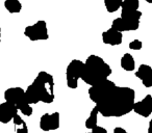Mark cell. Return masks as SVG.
<instances>
[{
  "label": "cell",
  "instance_id": "24",
  "mask_svg": "<svg viewBox=\"0 0 152 133\" xmlns=\"http://www.w3.org/2000/svg\"><path fill=\"white\" fill-rule=\"evenodd\" d=\"M114 133H128V132L124 128H122V127H116L114 129Z\"/></svg>",
  "mask_w": 152,
  "mask_h": 133
},
{
  "label": "cell",
  "instance_id": "12",
  "mask_svg": "<svg viewBox=\"0 0 152 133\" xmlns=\"http://www.w3.org/2000/svg\"><path fill=\"white\" fill-rule=\"evenodd\" d=\"M123 34L121 31L110 27V29L102 32V42L110 46H118L122 44Z\"/></svg>",
  "mask_w": 152,
  "mask_h": 133
},
{
  "label": "cell",
  "instance_id": "8",
  "mask_svg": "<svg viewBox=\"0 0 152 133\" xmlns=\"http://www.w3.org/2000/svg\"><path fill=\"white\" fill-rule=\"evenodd\" d=\"M59 112H53V113H44L41 116L40 120V128L43 131H53L59 128Z\"/></svg>",
  "mask_w": 152,
  "mask_h": 133
},
{
  "label": "cell",
  "instance_id": "19",
  "mask_svg": "<svg viewBox=\"0 0 152 133\" xmlns=\"http://www.w3.org/2000/svg\"><path fill=\"white\" fill-rule=\"evenodd\" d=\"M151 70H152V68L150 67V65L143 63V65H141L139 67V69H137V71L135 72L134 75H135V77H137V78L140 79V80H143V79L145 78L148 74H149V72Z\"/></svg>",
  "mask_w": 152,
  "mask_h": 133
},
{
  "label": "cell",
  "instance_id": "7",
  "mask_svg": "<svg viewBox=\"0 0 152 133\" xmlns=\"http://www.w3.org/2000/svg\"><path fill=\"white\" fill-rule=\"evenodd\" d=\"M116 86V83L114 81L110 80V79H105V80L101 81V82L94 84L90 86L89 89V97L92 101L95 104L100 102L114 87Z\"/></svg>",
  "mask_w": 152,
  "mask_h": 133
},
{
  "label": "cell",
  "instance_id": "13",
  "mask_svg": "<svg viewBox=\"0 0 152 133\" xmlns=\"http://www.w3.org/2000/svg\"><path fill=\"white\" fill-rule=\"evenodd\" d=\"M120 65H121V68H122L123 70L127 71V72H132L135 69L134 58H133V56L130 53H125V54L121 57Z\"/></svg>",
  "mask_w": 152,
  "mask_h": 133
},
{
  "label": "cell",
  "instance_id": "26",
  "mask_svg": "<svg viewBox=\"0 0 152 133\" xmlns=\"http://www.w3.org/2000/svg\"><path fill=\"white\" fill-rule=\"evenodd\" d=\"M145 1H146L147 3H150V4L152 3V0H145Z\"/></svg>",
  "mask_w": 152,
  "mask_h": 133
},
{
  "label": "cell",
  "instance_id": "6",
  "mask_svg": "<svg viewBox=\"0 0 152 133\" xmlns=\"http://www.w3.org/2000/svg\"><path fill=\"white\" fill-rule=\"evenodd\" d=\"M24 36L29 39L30 41H32V42L48 40L49 34L46 21L40 20V21L36 22L32 25L26 26L25 29H24Z\"/></svg>",
  "mask_w": 152,
  "mask_h": 133
},
{
  "label": "cell",
  "instance_id": "28",
  "mask_svg": "<svg viewBox=\"0 0 152 133\" xmlns=\"http://www.w3.org/2000/svg\"><path fill=\"white\" fill-rule=\"evenodd\" d=\"M86 133H92V132H86Z\"/></svg>",
  "mask_w": 152,
  "mask_h": 133
},
{
  "label": "cell",
  "instance_id": "23",
  "mask_svg": "<svg viewBox=\"0 0 152 133\" xmlns=\"http://www.w3.org/2000/svg\"><path fill=\"white\" fill-rule=\"evenodd\" d=\"M91 132L92 133H107V131H106L105 128H103V127H101V126H98L97 125L95 128L92 129Z\"/></svg>",
  "mask_w": 152,
  "mask_h": 133
},
{
  "label": "cell",
  "instance_id": "20",
  "mask_svg": "<svg viewBox=\"0 0 152 133\" xmlns=\"http://www.w3.org/2000/svg\"><path fill=\"white\" fill-rule=\"evenodd\" d=\"M17 107H18V109H19V111L26 116H30L32 114V112H34V109H32V107H31V104H30L29 102H24V103L18 105Z\"/></svg>",
  "mask_w": 152,
  "mask_h": 133
},
{
  "label": "cell",
  "instance_id": "18",
  "mask_svg": "<svg viewBox=\"0 0 152 133\" xmlns=\"http://www.w3.org/2000/svg\"><path fill=\"white\" fill-rule=\"evenodd\" d=\"M122 1L123 0H103L104 7H105L106 11L110 14L116 13L118 9H120Z\"/></svg>",
  "mask_w": 152,
  "mask_h": 133
},
{
  "label": "cell",
  "instance_id": "14",
  "mask_svg": "<svg viewBox=\"0 0 152 133\" xmlns=\"http://www.w3.org/2000/svg\"><path fill=\"white\" fill-rule=\"evenodd\" d=\"M140 0H123L121 4V14H129L139 11Z\"/></svg>",
  "mask_w": 152,
  "mask_h": 133
},
{
  "label": "cell",
  "instance_id": "11",
  "mask_svg": "<svg viewBox=\"0 0 152 133\" xmlns=\"http://www.w3.org/2000/svg\"><path fill=\"white\" fill-rule=\"evenodd\" d=\"M133 111L143 118H148L152 113V96L147 95L143 100L135 102L133 105Z\"/></svg>",
  "mask_w": 152,
  "mask_h": 133
},
{
  "label": "cell",
  "instance_id": "17",
  "mask_svg": "<svg viewBox=\"0 0 152 133\" xmlns=\"http://www.w3.org/2000/svg\"><path fill=\"white\" fill-rule=\"evenodd\" d=\"M13 123L15 125V132L16 133H28V127L26 122H24L23 118L19 116L16 114L13 118Z\"/></svg>",
  "mask_w": 152,
  "mask_h": 133
},
{
  "label": "cell",
  "instance_id": "9",
  "mask_svg": "<svg viewBox=\"0 0 152 133\" xmlns=\"http://www.w3.org/2000/svg\"><path fill=\"white\" fill-rule=\"evenodd\" d=\"M4 99L5 101L11 102V103L15 104L16 106L20 105V104L24 103V102H28L27 98H26L25 91L19 86L7 89L4 92Z\"/></svg>",
  "mask_w": 152,
  "mask_h": 133
},
{
  "label": "cell",
  "instance_id": "1",
  "mask_svg": "<svg viewBox=\"0 0 152 133\" xmlns=\"http://www.w3.org/2000/svg\"><path fill=\"white\" fill-rule=\"evenodd\" d=\"M135 92L128 86H116L96 104L104 118H120L133 110Z\"/></svg>",
  "mask_w": 152,
  "mask_h": 133
},
{
  "label": "cell",
  "instance_id": "5",
  "mask_svg": "<svg viewBox=\"0 0 152 133\" xmlns=\"http://www.w3.org/2000/svg\"><path fill=\"white\" fill-rule=\"evenodd\" d=\"M85 69V63L79 59H73L68 65L66 70V80L69 89H75L78 86V80L81 79Z\"/></svg>",
  "mask_w": 152,
  "mask_h": 133
},
{
  "label": "cell",
  "instance_id": "22",
  "mask_svg": "<svg viewBox=\"0 0 152 133\" xmlns=\"http://www.w3.org/2000/svg\"><path fill=\"white\" fill-rule=\"evenodd\" d=\"M142 83L145 87H152V70L149 72V74L145 77V78L142 80Z\"/></svg>",
  "mask_w": 152,
  "mask_h": 133
},
{
  "label": "cell",
  "instance_id": "15",
  "mask_svg": "<svg viewBox=\"0 0 152 133\" xmlns=\"http://www.w3.org/2000/svg\"><path fill=\"white\" fill-rule=\"evenodd\" d=\"M4 7L10 14H19L22 9L20 0H4Z\"/></svg>",
  "mask_w": 152,
  "mask_h": 133
},
{
  "label": "cell",
  "instance_id": "2",
  "mask_svg": "<svg viewBox=\"0 0 152 133\" xmlns=\"http://www.w3.org/2000/svg\"><path fill=\"white\" fill-rule=\"evenodd\" d=\"M26 98L30 104H38L43 102L45 104H51L54 101V78L51 74L41 71L38 73L34 82L25 91Z\"/></svg>",
  "mask_w": 152,
  "mask_h": 133
},
{
  "label": "cell",
  "instance_id": "25",
  "mask_svg": "<svg viewBox=\"0 0 152 133\" xmlns=\"http://www.w3.org/2000/svg\"><path fill=\"white\" fill-rule=\"evenodd\" d=\"M148 133H152V120L149 122V127H148Z\"/></svg>",
  "mask_w": 152,
  "mask_h": 133
},
{
  "label": "cell",
  "instance_id": "4",
  "mask_svg": "<svg viewBox=\"0 0 152 133\" xmlns=\"http://www.w3.org/2000/svg\"><path fill=\"white\" fill-rule=\"evenodd\" d=\"M143 13L141 11H135L129 14H121L120 18H116L113 21L112 27L121 32L134 31L140 27V22Z\"/></svg>",
  "mask_w": 152,
  "mask_h": 133
},
{
  "label": "cell",
  "instance_id": "21",
  "mask_svg": "<svg viewBox=\"0 0 152 133\" xmlns=\"http://www.w3.org/2000/svg\"><path fill=\"white\" fill-rule=\"evenodd\" d=\"M128 47H129V49H131V50H135V51L141 50L142 47H143V43H142L140 40H133L129 43Z\"/></svg>",
  "mask_w": 152,
  "mask_h": 133
},
{
  "label": "cell",
  "instance_id": "16",
  "mask_svg": "<svg viewBox=\"0 0 152 133\" xmlns=\"http://www.w3.org/2000/svg\"><path fill=\"white\" fill-rule=\"evenodd\" d=\"M98 116H99V109H98L97 106H95L90 113L89 118L86 121V128L89 129V130L95 128L98 124Z\"/></svg>",
  "mask_w": 152,
  "mask_h": 133
},
{
  "label": "cell",
  "instance_id": "10",
  "mask_svg": "<svg viewBox=\"0 0 152 133\" xmlns=\"http://www.w3.org/2000/svg\"><path fill=\"white\" fill-rule=\"evenodd\" d=\"M19 109L15 104L11 102L4 101L0 104V123L2 124H7L12 122L14 116L18 113Z\"/></svg>",
  "mask_w": 152,
  "mask_h": 133
},
{
  "label": "cell",
  "instance_id": "3",
  "mask_svg": "<svg viewBox=\"0 0 152 133\" xmlns=\"http://www.w3.org/2000/svg\"><path fill=\"white\" fill-rule=\"evenodd\" d=\"M112 73L113 70L110 65L105 63L102 57L92 54L88 56L85 61V69L81 79L85 83L92 86L107 79Z\"/></svg>",
  "mask_w": 152,
  "mask_h": 133
},
{
  "label": "cell",
  "instance_id": "27",
  "mask_svg": "<svg viewBox=\"0 0 152 133\" xmlns=\"http://www.w3.org/2000/svg\"><path fill=\"white\" fill-rule=\"evenodd\" d=\"M0 42H1V27H0Z\"/></svg>",
  "mask_w": 152,
  "mask_h": 133
}]
</instances>
